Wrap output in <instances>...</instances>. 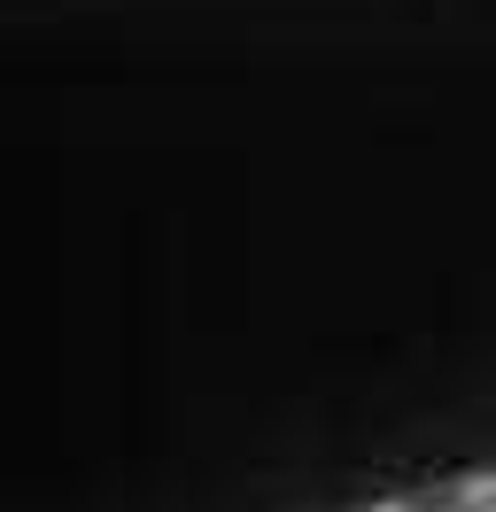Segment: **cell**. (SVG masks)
<instances>
[{"instance_id":"cell-1","label":"cell","mask_w":496,"mask_h":512,"mask_svg":"<svg viewBox=\"0 0 496 512\" xmlns=\"http://www.w3.org/2000/svg\"><path fill=\"white\" fill-rule=\"evenodd\" d=\"M489 512H496V505H489Z\"/></svg>"}]
</instances>
